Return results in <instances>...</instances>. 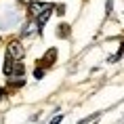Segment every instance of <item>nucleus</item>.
<instances>
[{
	"label": "nucleus",
	"instance_id": "f257e3e1",
	"mask_svg": "<svg viewBox=\"0 0 124 124\" xmlns=\"http://www.w3.org/2000/svg\"><path fill=\"white\" fill-rule=\"evenodd\" d=\"M7 55L11 59H15V61H21L23 55H25V48H23V44H21L19 40H11L8 46H7Z\"/></svg>",
	"mask_w": 124,
	"mask_h": 124
},
{
	"label": "nucleus",
	"instance_id": "f03ea898",
	"mask_svg": "<svg viewBox=\"0 0 124 124\" xmlns=\"http://www.w3.org/2000/svg\"><path fill=\"white\" fill-rule=\"evenodd\" d=\"M53 4H48V2H30V4H27V11H30V17H32V19H36V17H40V15L44 13L46 8H51Z\"/></svg>",
	"mask_w": 124,
	"mask_h": 124
},
{
	"label": "nucleus",
	"instance_id": "7ed1b4c3",
	"mask_svg": "<svg viewBox=\"0 0 124 124\" xmlns=\"http://www.w3.org/2000/svg\"><path fill=\"white\" fill-rule=\"evenodd\" d=\"M13 67H15V59H11L7 55V59H4V67H2L4 76H13Z\"/></svg>",
	"mask_w": 124,
	"mask_h": 124
},
{
	"label": "nucleus",
	"instance_id": "20e7f679",
	"mask_svg": "<svg viewBox=\"0 0 124 124\" xmlns=\"http://www.w3.org/2000/svg\"><path fill=\"white\" fill-rule=\"evenodd\" d=\"M55 57H57V51H55V48H51V51L44 55L42 63H44V65H53V63H55Z\"/></svg>",
	"mask_w": 124,
	"mask_h": 124
},
{
	"label": "nucleus",
	"instance_id": "39448f33",
	"mask_svg": "<svg viewBox=\"0 0 124 124\" xmlns=\"http://www.w3.org/2000/svg\"><path fill=\"white\" fill-rule=\"evenodd\" d=\"M36 27H38V25H25V27H23V34H25V36H32V34L36 32Z\"/></svg>",
	"mask_w": 124,
	"mask_h": 124
},
{
	"label": "nucleus",
	"instance_id": "423d86ee",
	"mask_svg": "<svg viewBox=\"0 0 124 124\" xmlns=\"http://www.w3.org/2000/svg\"><path fill=\"white\" fill-rule=\"evenodd\" d=\"M59 36H67V34H70V25H59Z\"/></svg>",
	"mask_w": 124,
	"mask_h": 124
},
{
	"label": "nucleus",
	"instance_id": "0eeeda50",
	"mask_svg": "<svg viewBox=\"0 0 124 124\" xmlns=\"http://www.w3.org/2000/svg\"><path fill=\"white\" fill-rule=\"evenodd\" d=\"M61 120H63V114H57V116L53 118V120H51V122H48V124H59V122H61Z\"/></svg>",
	"mask_w": 124,
	"mask_h": 124
},
{
	"label": "nucleus",
	"instance_id": "6e6552de",
	"mask_svg": "<svg viewBox=\"0 0 124 124\" xmlns=\"http://www.w3.org/2000/svg\"><path fill=\"white\" fill-rule=\"evenodd\" d=\"M34 76H36V78H42V76H44V70H40V67H38V70L34 72Z\"/></svg>",
	"mask_w": 124,
	"mask_h": 124
},
{
	"label": "nucleus",
	"instance_id": "1a4fd4ad",
	"mask_svg": "<svg viewBox=\"0 0 124 124\" xmlns=\"http://www.w3.org/2000/svg\"><path fill=\"white\" fill-rule=\"evenodd\" d=\"M21 4H30V2H32V0H19Z\"/></svg>",
	"mask_w": 124,
	"mask_h": 124
},
{
	"label": "nucleus",
	"instance_id": "9d476101",
	"mask_svg": "<svg viewBox=\"0 0 124 124\" xmlns=\"http://www.w3.org/2000/svg\"><path fill=\"white\" fill-rule=\"evenodd\" d=\"M2 97H4V91H2V88H0V99H2Z\"/></svg>",
	"mask_w": 124,
	"mask_h": 124
}]
</instances>
